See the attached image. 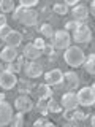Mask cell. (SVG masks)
<instances>
[{"instance_id": "cell-32", "label": "cell", "mask_w": 95, "mask_h": 127, "mask_svg": "<svg viewBox=\"0 0 95 127\" xmlns=\"http://www.w3.org/2000/svg\"><path fill=\"white\" fill-rule=\"evenodd\" d=\"M43 53L45 54H48V56H52L54 54V46L52 45H45V48H43Z\"/></svg>"}, {"instance_id": "cell-5", "label": "cell", "mask_w": 95, "mask_h": 127, "mask_svg": "<svg viewBox=\"0 0 95 127\" xmlns=\"http://www.w3.org/2000/svg\"><path fill=\"white\" fill-rule=\"evenodd\" d=\"M52 38H54V46L57 49H67L71 41V37L67 30H55Z\"/></svg>"}, {"instance_id": "cell-8", "label": "cell", "mask_w": 95, "mask_h": 127, "mask_svg": "<svg viewBox=\"0 0 95 127\" xmlns=\"http://www.w3.org/2000/svg\"><path fill=\"white\" fill-rule=\"evenodd\" d=\"M14 106H16V110L21 111V113H27V111H30L33 108V102L30 100V97H27V95L24 94V95H19L14 100Z\"/></svg>"}, {"instance_id": "cell-25", "label": "cell", "mask_w": 95, "mask_h": 127, "mask_svg": "<svg viewBox=\"0 0 95 127\" xmlns=\"http://www.w3.org/2000/svg\"><path fill=\"white\" fill-rule=\"evenodd\" d=\"M37 110L40 113L43 114V116H46L48 114V98H38V103H37Z\"/></svg>"}, {"instance_id": "cell-2", "label": "cell", "mask_w": 95, "mask_h": 127, "mask_svg": "<svg viewBox=\"0 0 95 127\" xmlns=\"http://www.w3.org/2000/svg\"><path fill=\"white\" fill-rule=\"evenodd\" d=\"M63 59H65V62L68 64L70 67H79V65H82L86 56H84V51H82L81 48L68 46L65 49V53H63Z\"/></svg>"}, {"instance_id": "cell-36", "label": "cell", "mask_w": 95, "mask_h": 127, "mask_svg": "<svg viewBox=\"0 0 95 127\" xmlns=\"http://www.w3.org/2000/svg\"><path fill=\"white\" fill-rule=\"evenodd\" d=\"M90 14H92V16L95 14V3L94 2H90Z\"/></svg>"}, {"instance_id": "cell-28", "label": "cell", "mask_w": 95, "mask_h": 127, "mask_svg": "<svg viewBox=\"0 0 95 127\" xmlns=\"http://www.w3.org/2000/svg\"><path fill=\"white\" fill-rule=\"evenodd\" d=\"M11 32V27L10 26H2L0 27V40H5Z\"/></svg>"}, {"instance_id": "cell-37", "label": "cell", "mask_w": 95, "mask_h": 127, "mask_svg": "<svg viewBox=\"0 0 95 127\" xmlns=\"http://www.w3.org/2000/svg\"><path fill=\"white\" fill-rule=\"evenodd\" d=\"M90 126H95V116H94V114L90 116Z\"/></svg>"}, {"instance_id": "cell-21", "label": "cell", "mask_w": 95, "mask_h": 127, "mask_svg": "<svg viewBox=\"0 0 95 127\" xmlns=\"http://www.w3.org/2000/svg\"><path fill=\"white\" fill-rule=\"evenodd\" d=\"M54 32H55L54 27L51 26L49 22H45L41 27H40V33L45 35V37H48V38H52V37H54Z\"/></svg>"}, {"instance_id": "cell-7", "label": "cell", "mask_w": 95, "mask_h": 127, "mask_svg": "<svg viewBox=\"0 0 95 127\" xmlns=\"http://www.w3.org/2000/svg\"><path fill=\"white\" fill-rule=\"evenodd\" d=\"M13 119V106L8 102L0 100V127L8 126Z\"/></svg>"}, {"instance_id": "cell-31", "label": "cell", "mask_w": 95, "mask_h": 127, "mask_svg": "<svg viewBox=\"0 0 95 127\" xmlns=\"http://www.w3.org/2000/svg\"><path fill=\"white\" fill-rule=\"evenodd\" d=\"M79 24H81V22H76V21H68V22L65 24V29H67V32H68V30H76V27L79 26Z\"/></svg>"}, {"instance_id": "cell-4", "label": "cell", "mask_w": 95, "mask_h": 127, "mask_svg": "<svg viewBox=\"0 0 95 127\" xmlns=\"http://www.w3.org/2000/svg\"><path fill=\"white\" fill-rule=\"evenodd\" d=\"M92 38V32L86 24H79L76 30H73V40L76 43H89Z\"/></svg>"}, {"instance_id": "cell-18", "label": "cell", "mask_w": 95, "mask_h": 127, "mask_svg": "<svg viewBox=\"0 0 95 127\" xmlns=\"http://www.w3.org/2000/svg\"><path fill=\"white\" fill-rule=\"evenodd\" d=\"M35 94H37L38 98H49V97H52V89H51L49 84H46V83H45V84H40L37 87Z\"/></svg>"}, {"instance_id": "cell-10", "label": "cell", "mask_w": 95, "mask_h": 127, "mask_svg": "<svg viewBox=\"0 0 95 127\" xmlns=\"http://www.w3.org/2000/svg\"><path fill=\"white\" fill-rule=\"evenodd\" d=\"M60 105L62 108L68 110V108H76L78 106V98H76V94L74 92H65L60 98Z\"/></svg>"}, {"instance_id": "cell-29", "label": "cell", "mask_w": 95, "mask_h": 127, "mask_svg": "<svg viewBox=\"0 0 95 127\" xmlns=\"http://www.w3.org/2000/svg\"><path fill=\"white\" fill-rule=\"evenodd\" d=\"M33 126H35V127H41V126H46V127H49V126H51V122L48 121V119H46L45 116H43V118L37 119V121L33 122Z\"/></svg>"}, {"instance_id": "cell-35", "label": "cell", "mask_w": 95, "mask_h": 127, "mask_svg": "<svg viewBox=\"0 0 95 127\" xmlns=\"http://www.w3.org/2000/svg\"><path fill=\"white\" fill-rule=\"evenodd\" d=\"M2 26H6V16L5 14H0V27Z\"/></svg>"}, {"instance_id": "cell-9", "label": "cell", "mask_w": 95, "mask_h": 127, "mask_svg": "<svg viewBox=\"0 0 95 127\" xmlns=\"http://www.w3.org/2000/svg\"><path fill=\"white\" fill-rule=\"evenodd\" d=\"M45 79H46V84H49V86H57V84H60V83H62L63 73H62L59 68L49 70V71L45 75Z\"/></svg>"}, {"instance_id": "cell-1", "label": "cell", "mask_w": 95, "mask_h": 127, "mask_svg": "<svg viewBox=\"0 0 95 127\" xmlns=\"http://www.w3.org/2000/svg\"><path fill=\"white\" fill-rule=\"evenodd\" d=\"M38 11L32 10V8H24L19 5L18 8H14V13H13V19L19 21L21 24H24L25 27H32L38 22Z\"/></svg>"}, {"instance_id": "cell-34", "label": "cell", "mask_w": 95, "mask_h": 127, "mask_svg": "<svg viewBox=\"0 0 95 127\" xmlns=\"http://www.w3.org/2000/svg\"><path fill=\"white\" fill-rule=\"evenodd\" d=\"M65 5H67V6H76V5H78V0H67Z\"/></svg>"}, {"instance_id": "cell-26", "label": "cell", "mask_w": 95, "mask_h": 127, "mask_svg": "<svg viewBox=\"0 0 95 127\" xmlns=\"http://www.w3.org/2000/svg\"><path fill=\"white\" fill-rule=\"evenodd\" d=\"M10 124H13V127H22L24 126V114L19 111V114H14L13 116Z\"/></svg>"}, {"instance_id": "cell-19", "label": "cell", "mask_w": 95, "mask_h": 127, "mask_svg": "<svg viewBox=\"0 0 95 127\" xmlns=\"http://www.w3.org/2000/svg\"><path fill=\"white\" fill-rule=\"evenodd\" d=\"M94 64H95V56H94V54H90L89 57L84 59V62H82V65H84V68H86V71H87L89 75H94V73H95Z\"/></svg>"}, {"instance_id": "cell-3", "label": "cell", "mask_w": 95, "mask_h": 127, "mask_svg": "<svg viewBox=\"0 0 95 127\" xmlns=\"http://www.w3.org/2000/svg\"><path fill=\"white\" fill-rule=\"evenodd\" d=\"M95 86L92 84L90 87H82L81 91L76 94V98H78V105H82V106H92L94 102H95Z\"/></svg>"}, {"instance_id": "cell-38", "label": "cell", "mask_w": 95, "mask_h": 127, "mask_svg": "<svg viewBox=\"0 0 95 127\" xmlns=\"http://www.w3.org/2000/svg\"><path fill=\"white\" fill-rule=\"evenodd\" d=\"M0 100H5V94H2V92H0Z\"/></svg>"}, {"instance_id": "cell-17", "label": "cell", "mask_w": 95, "mask_h": 127, "mask_svg": "<svg viewBox=\"0 0 95 127\" xmlns=\"http://www.w3.org/2000/svg\"><path fill=\"white\" fill-rule=\"evenodd\" d=\"M63 79H65L68 89H76L79 86V78H78V75L74 73V71H67V73L63 75Z\"/></svg>"}, {"instance_id": "cell-16", "label": "cell", "mask_w": 95, "mask_h": 127, "mask_svg": "<svg viewBox=\"0 0 95 127\" xmlns=\"http://www.w3.org/2000/svg\"><path fill=\"white\" fill-rule=\"evenodd\" d=\"M16 57H18V53H16V49L13 46H5L0 51V59L5 62H13Z\"/></svg>"}, {"instance_id": "cell-11", "label": "cell", "mask_w": 95, "mask_h": 127, "mask_svg": "<svg viewBox=\"0 0 95 127\" xmlns=\"http://www.w3.org/2000/svg\"><path fill=\"white\" fill-rule=\"evenodd\" d=\"M25 73H27V76H30V78L41 76V73H43V64H40L37 61L27 64V65H25Z\"/></svg>"}, {"instance_id": "cell-33", "label": "cell", "mask_w": 95, "mask_h": 127, "mask_svg": "<svg viewBox=\"0 0 95 127\" xmlns=\"http://www.w3.org/2000/svg\"><path fill=\"white\" fill-rule=\"evenodd\" d=\"M33 45L37 46L38 49H43V48H45V45H46V43H45V40H43V38H35Z\"/></svg>"}, {"instance_id": "cell-22", "label": "cell", "mask_w": 95, "mask_h": 127, "mask_svg": "<svg viewBox=\"0 0 95 127\" xmlns=\"http://www.w3.org/2000/svg\"><path fill=\"white\" fill-rule=\"evenodd\" d=\"M48 110L52 111V113H60V111H62V105H59L52 97H49V98H48Z\"/></svg>"}, {"instance_id": "cell-15", "label": "cell", "mask_w": 95, "mask_h": 127, "mask_svg": "<svg viewBox=\"0 0 95 127\" xmlns=\"http://www.w3.org/2000/svg\"><path fill=\"white\" fill-rule=\"evenodd\" d=\"M73 18H74V21L79 22V21H86L87 19V16H89V10L84 6V5H76L73 8Z\"/></svg>"}, {"instance_id": "cell-14", "label": "cell", "mask_w": 95, "mask_h": 127, "mask_svg": "<svg viewBox=\"0 0 95 127\" xmlns=\"http://www.w3.org/2000/svg\"><path fill=\"white\" fill-rule=\"evenodd\" d=\"M3 41L6 43V46H13V48H16V46H19L22 43V35H21V32H16V30H11L10 32V35L3 40Z\"/></svg>"}, {"instance_id": "cell-30", "label": "cell", "mask_w": 95, "mask_h": 127, "mask_svg": "<svg viewBox=\"0 0 95 127\" xmlns=\"http://www.w3.org/2000/svg\"><path fill=\"white\" fill-rule=\"evenodd\" d=\"M38 3V0H21V6L24 8H32Z\"/></svg>"}, {"instance_id": "cell-6", "label": "cell", "mask_w": 95, "mask_h": 127, "mask_svg": "<svg viewBox=\"0 0 95 127\" xmlns=\"http://www.w3.org/2000/svg\"><path fill=\"white\" fill-rule=\"evenodd\" d=\"M16 84H18L16 73H13V71H10V70L0 71V87H2V89H13Z\"/></svg>"}, {"instance_id": "cell-24", "label": "cell", "mask_w": 95, "mask_h": 127, "mask_svg": "<svg viewBox=\"0 0 95 127\" xmlns=\"http://www.w3.org/2000/svg\"><path fill=\"white\" fill-rule=\"evenodd\" d=\"M13 10H14V3L11 0H2L0 2V11L2 13H10Z\"/></svg>"}, {"instance_id": "cell-27", "label": "cell", "mask_w": 95, "mask_h": 127, "mask_svg": "<svg viewBox=\"0 0 95 127\" xmlns=\"http://www.w3.org/2000/svg\"><path fill=\"white\" fill-rule=\"evenodd\" d=\"M30 87H33V86H32L29 81H25V79H21V81H19V91H21V92H24V94L30 92V91H32Z\"/></svg>"}, {"instance_id": "cell-12", "label": "cell", "mask_w": 95, "mask_h": 127, "mask_svg": "<svg viewBox=\"0 0 95 127\" xmlns=\"http://www.w3.org/2000/svg\"><path fill=\"white\" fill-rule=\"evenodd\" d=\"M63 118H65L67 121L76 122V121H81V119H87V114L82 113V111H79V110H76V108H68V110L63 111Z\"/></svg>"}, {"instance_id": "cell-23", "label": "cell", "mask_w": 95, "mask_h": 127, "mask_svg": "<svg viewBox=\"0 0 95 127\" xmlns=\"http://www.w3.org/2000/svg\"><path fill=\"white\" fill-rule=\"evenodd\" d=\"M52 11L55 14H59V16H65L67 13H68V6H67L65 3H55V5L52 6Z\"/></svg>"}, {"instance_id": "cell-20", "label": "cell", "mask_w": 95, "mask_h": 127, "mask_svg": "<svg viewBox=\"0 0 95 127\" xmlns=\"http://www.w3.org/2000/svg\"><path fill=\"white\" fill-rule=\"evenodd\" d=\"M22 62H24V57L19 56V57H16L13 61V64H10V65L6 67V70L13 71V73H18V71H21V68H22Z\"/></svg>"}, {"instance_id": "cell-13", "label": "cell", "mask_w": 95, "mask_h": 127, "mask_svg": "<svg viewBox=\"0 0 95 127\" xmlns=\"http://www.w3.org/2000/svg\"><path fill=\"white\" fill-rule=\"evenodd\" d=\"M43 54L41 49H38L37 46L33 45V43H27L25 46H24V56H25L27 59H32V61H37L40 56Z\"/></svg>"}]
</instances>
